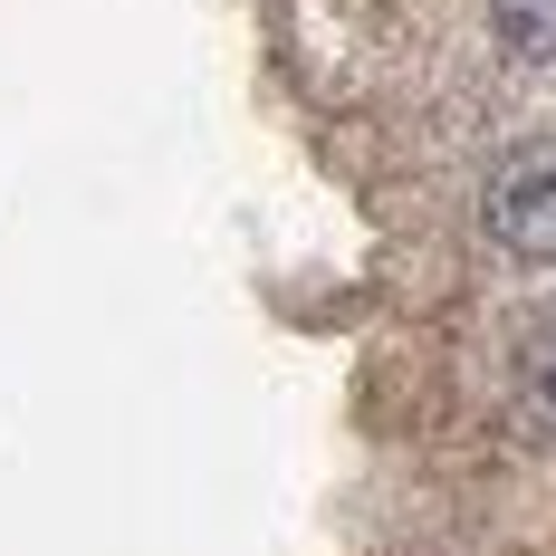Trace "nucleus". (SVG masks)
Here are the masks:
<instances>
[{
  "mask_svg": "<svg viewBox=\"0 0 556 556\" xmlns=\"http://www.w3.org/2000/svg\"><path fill=\"white\" fill-rule=\"evenodd\" d=\"M490 29H500L508 58H538V67H556V0H490Z\"/></svg>",
  "mask_w": 556,
  "mask_h": 556,
  "instance_id": "obj_3",
  "label": "nucleus"
},
{
  "mask_svg": "<svg viewBox=\"0 0 556 556\" xmlns=\"http://www.w3.org/2000/svg\"><path fill=\"white\" fill-rule=\"evenodd\" d=\"M480 230L500 240L508 260H556V135H528V144L490 173Z\"/></svg>",
  "mask_w": 556,
  "mask_h": 556,
  "instance_id": "obj_1",
  "label": "nucleus"
},
{
  "mask_svg": "<svg viewBox=\"0 0 556 556\" xmlns=\"http://www.w3.org/2000/svg\"><path fill=\"white\" fill-rule=\"evenodd\" d=\"M518 413H528V432L556 451V317L518 336Z\"/></svg>",
  "mask_w": 556,
  "mask_h": 556,
  "instance_id": "obj_2",
  "label": "nucleus"
}]
</instances>
